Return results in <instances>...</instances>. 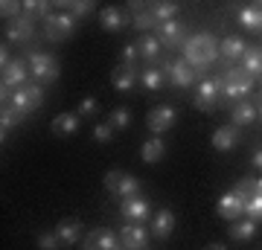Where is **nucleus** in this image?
<instances>
[{
  "label": "nucleus",
  "instance_id": "38",
  "mask_svg": "<svg viewBox=\"0 0 262 250\" xmlns=\"http://www.w3.org/2000/svg\"><path fill=\"white\" fill-rule=\"evenodd\" d=\"M67 9H70V15L79 20V18H88V15L96 9V6L91 3V0H73V3H67Z\"/></svg>",
  "mask_w": 262,
  "mask_h": 250
},
{
  "label": "nucleus",
  "instance_id": "49",
  "mask_svg": "<svg viewBox=\"0 0 262 250\" xmlns=\"http://www.w3.org/2000/svg\"><path fill=\"white\" fill-rule=\"evenodd\" d=\"M256 117L262 120V99H259V105H256Z\"/></svg>",
  "mask_w": 262,
  "mask_h": 250
},
{
  "label": "nucleus",
  "instance_id": "34",
  "mask_svg": "<svg viewBox=\"0 0 262 250\" xmlns=\"http://www.w3.org/2000/svg\"><path fill=\"white\" fill-rule=\"evenodd\" d=\"M24 15H27V18H32V20H35V18L47 20L53 12H50L47 0H27V3H24Z\"/></svg>",
  "mask_w": 262,
  "mask_h": 250
},
{
  "label": "nucleus",
  "instance_id": "35",
  "mask_svg": "<svg viewBox=\"0 0 262 250\" xmlns=\"http://www.w3.org/2000/svg\"><path fill=\"white\" fill-rule=\"evenodd\" d=\"M131 27L137 29V32H143V35H151V32L158 29V20H155V18L149 15V9H143V12H137V15H134Z\"/></svg>",
  "mask_w": 262,
  "mask_h": 250
},
{
  "label": "nucleus",
  "instance_id": "40",
  "mask_svg": "<svg viewBox=\"0 0 262 250\" xmlns=\"http://www.w3.org/2000/svg\"><path fill=\"white\" fill-rule=\"evenodd\" d=\"M245 215H248L251 221H262V195L248 198V204H245Z\"/></svg>",
  "mask_w": 262,
  "mask_h": 250
},
{
  "label": "nucleus",
  "instance_id": "23",
  "mask_svg": "<svg viewBox=\"0 0 262 250\" xmlns=\"http://www.w3.org/2000/svg\"><path fill=\"white\" fill-rule=\"evenodd\" d=\"M146 9H149V15L158 24H166V20H178L175 15H178V3H172V0H155V3H146Z\"/></svg>",
  "mask_w": 262,
  "mask_h": 250
},
{
  "label": "nucleus",
  "instance_id": "3",
  "mask_svg": "<svg viewBox=\"0 0 262 250\" xmlns=\"http://www.w3.org/2000/svg\"><path fill=\"white\" fill-rule=\"evenodd\" d=\"M163 73H166V79L175 87H192V84H198L201 79H204V73H198L195 67L189 64V61H184V58H172V61H163Z\"/></svg>",
  "mask_w": 262,
  "mask_h": 250
},
{
  "label": "nucleus",
  "instance_id": "42",
  "mask_svg": "<svg viewBox=\"0 0 262 250\" xmlns=\"http://www.w3.org/2000/svg\"><path fill=\"white\" fill-rule=\"evenodd\" d=\"M27 93H29V102H32V108H41V105H44V87H41V84H35V82H29L27 84Z\"/></svg>",
  "mask_w": 262,
  "mask_h": 250
},
{
  "label": "nucleus",
  "instance_id": "1",
  "mask_svg": "<svg viewBox=\"0 0 262 250\" xmlns=\"http://www.w3.org/2000/svg\"><path fill=\"white\" fill-rule=\"evenodd\" d=\"M219 44H222V41H215L213 32H195V35H189L187 44H184V61H189L198 73L207 76V70L215 64V58H222Z\"/></svg>",
  "mask_w": 262,
  "mask_h": 250
},
{
  "label": "nucleus",
  "instance_id": "12",
  "mask_svg": "<svg viewBox=\"0 0 262 250\" xmlns=\"http://www.w3.org/2000/svg\"><path fill=\"white\" fill-rule=\"evenodd\" d=\"M84 250H122V239L114 230H105V227L99 230L96 227L84 241Z\"/></svg>",
  "mask_w": 262,
  "mask_h": 250
},
{
  "label": "nucleus",
  "instance_id": "44",
  "mask_svg": "<svg viewBox=\"0 0 262 250\" xmlns=\"http://www.w3.org/2000/svg\"><path fill=\"white\" fill-rule=\"evenodd\" d=\"M120 177H122V172H117V169H111V172H108V175H105V189H108V192H117V184H120Z\"/></svg>",
  "mask_w": 262,
  "mask_h": 250
},
{
  "label": "nucleus",
  "instance_id": "9",
  "mask_svg": "<svg viewBox=\"0 0 262 250\" xmlns=\"http://www.w3.org/2000/svg\"><path fill=\"white\" fill-rule=\"evenodd\" d=\"M120 215L125 218L128 224H146L151 218V204L149 198H143V195H137V198H128V201H122L120 204Z\"/></svg>",
  "mask_w": 262,
  "mask_h": 250
},
{
  "label": "nucleus",
  "instance_id": "26",
  "mask_svg": "<svg viewBox=\"0 0 262 250\" xmlns=\"http://www.w3.org/2000/svg\"><path fill=\"white\" fill-rule=\"evenodd\" d=\"M140 84L146 90H163V87H166V73H163V67H146L140 73Z\"/></svg>",
  "mask_w": 262,
  "mask_h": 250
},
{
  "label": "nucleus",
  "instance_id": "10",
  "mask_svg": "<svg viewBox=\"0 0 262 250\" xmlns=\"http://www.w3.org/2000/svg\"><path fill=\"white\" fill-rule=\"evenodd\" d=\"M175 122H178V111H175L172 105H158V108L149 113L146 125H149V131L155 134V137H160V134H166Z\"/></svg>",
  "mask_w": 262,
  "mask_h": 250
},
{
  "label": "nucleus",
  "instance_id": "25",
  "mask_svg": "<svg viewBox=\"0 0 262 250\" xmlns=\"http://www.w3.org/2000/svg\"><path fill=\"white\" fill-rule=\"evenodd\" d=\"M140 154H143V160H146V163H160V160L166 157V143H163V137L146 140V143H143V148H140Z\"/></svg>",
  "mask_w": 262,
  "mask_h": 250
},
{
  "label": "nucleus",
  "instance_id": "33",
  "mask_svg": "<svg viewBox=\"0 0 262 250\" xmlns=\"http://www.w3.org/2000/svg\"><path fill=\"white\" fill-rule=\"evenodd\" d=\"M9 105L15 108V111H20L24 117H29V113H35V108H32V102H29V93L27 87H18V90L9 93Z\"/></svg>",
  "mask_w": 262,
  "mask_h": 250
},
{
  "label": "nucleus",
  "instance_id": "48",
  "mask_svg": "<svg viewBox=\"0 0 262 250\" xmlns=\"http://www.w3.org/2000/svg\"><path fill=\"white\" fill-rule=\"evenodd\" d=\"M204 250H227L225 244H210V247H204Z\"/></svg>",
  "mask_w": 262,
  "mask_h": 250
},
{
  "label": "nucleus",
  "instance_id": "19",
  "mask_svg": "<svg viewBox=\"0 0 262 250\" xmlns=\"http://www.w3.org/2000/svg\"><path fill=\"white\" fill-rule=\"evenodd\" d=\"M79 125H82V117L64 111V113H58L56 120L50 122V131H53L56 137H73L76 131H79Z\"/></svg>",
  "mask_w": 262,
  "mask_h": 250
},
{
  "label": "nucleus",
  "instance_id": "45",
  "mask_svg": "<svg viewBox=\"0 0 262 250\" xmlns=\"http://www.w3.org/2000/svg\"><path fill=\"white\" fill-rule=\"evenodd\" d=\"M12 61H15V58H12V53L6 50V44H3V50H0V64H3V70H6V67H9Z\"/></svg>",
  "mask_w": 262,
  "mask_h": 250
},
{
  "label": "nucleus",
  "instance_id": "15",
  "mask_svg": "<svg viewBox=\"0 0 262 250\" xmlns=\"http://www.w3.org/2000/svg\"><path fill=\"white\" fill-rule=\"evenodd\" d=\"M236 20L248 32H262V6L259 3H245V6H239L236 9Z\"/></svg>",
  "mask_w": 262,
  "mask_h": 250
},
{
  "label": "nucleus",
  "instance_id": "14",
  "mask_svg": "<svg viewBox=\"0 0 262 250\" xmlns=\"http://www.w3.org/2000/svg\"><path fill=\"white\" fill-rule=\"evenodd\" d=\"M239 140H242V134H239L236 125H222V128L213 131L210 143H213L215 151H233V148L239 146Z\"/></svg>",
  "mask_w": 262,
  "mask_h": 250
},
{
  "label": "nucleus",
  "instance_id": "20",
  "mask_svg": "<svg viewBox=\"0 0 262 250\" xmlns=\"http://www.w3.org/2000/svg\"><path fill=\"white\" fill-rule=\"evenodd\" d=\"M219 53L225 61H242L245 53H248V44H245V38L239 35H227L222 44H219Z\"/></svg>",
  "mask_w": 262,
  "mask_h": 250
},
{
  "label": "nucleus",
  "instance_id": "22",
  "mask_svg": "<svg viewBox=\"0 0 262 250\" xmlns=\"http://www.w3.org/2000/svg\"><path fill=\"white\" fill-rule=\"evenodd\" d=\"M137 53H140V61H146V64H151V61H158L160 53H163V44H160L155 35H140L137 41Z\"/></svg>",
  "mask_w": 262,
  "mask_h": 250
},
{
  "label": "nucleus",
  "instance_id": "46",
  "mask_svg": "<svg viewBox=\"0 0 262 250\" xmlns=\"http://www.w3.org/2000/svg\"><path fill=\"white\" fill-rule=\"evenodd\" d=\"M253 166L262 169V148H256V151H253Z\"/></svg>",
  "mask_w": 262,
  "mask_h": 250
},
{
  "label": "nucleus",
  "instance_id": "18",
  "mask_svg": "<svg viewBox=\"0 0 262 250\" xmlns=\"http://www.w3.org/2000/svg\"><path fill=\"white\" fill-rule=\"evenodd\" d=\"M151 236H155V239H169V236H172V230H175V213H172V210H158V213L151 215Z\"/></svg>",
  "mask_w": 262,
  "mask_h": 250
},
{
  "label": "nucleus",
  "instance_id": "13",
  "mask_svg": "<svg viewBox=\"0 0 262 250\" xmlns=\"http://www.w3.org/2000/svg\"><path fill=\"white\" fill-rule=\"evenodd\" d=\"M6 35H9V41H15V44H27V41L35 38V20L27 18V15L12 18L9 27H6Z\"/></svg>",
  "mask_w": 262,
  "mask_h": 250
},
{
  "label": "nucleus",
  "instance_id": "6",
  "mask_svg": "<svg viewBox=\"0 0 262 250\" xmlns=\"http://www.w3.org/2000/svg\"><path fill=\"white\" fill-rule=\"evenodd\" d=\"M29 84V64L27 58H15L6 70H3V105L9 102V93L18 90V87H27Z\"/></svg>",
  "mask_w": 262,
  "mask_h": 250
},
{
  "label": "nucleus",
  "instance_id": "47",
  "mask_svg": "<svg viewBox=\"0 0 262 250\" xmlns=\"http://www.w3.org/2000/svg\"><path fill=\"white\" fill-rule=\"evenodd\" d=\"M253 195H262V175L253 177Z\"/></svg>",
  "mask_w": 262,
  "mask_h": 250
},
{
  "label": "nucleus",
  "instance_id": "16",
  "mask_svg": "<svg viewBox=\"0 0 262 250\" xmlns=\"http://www.w3.org/2000/svg\"><path fill=\"white\" fill-rule=\"evenodd\" d=\"M137 67H128V64H117L114 67V73H111V84H114V90H120V93H131L134 90V84H137Z\"/></svg>",
  "mask_w": 262,
  "mask_h": 250
},
{
  "label": "nucleus",
  "instance_id": "11",
  "mask_svg": "<svg viewBox=\"0 0 262 250\" xmlns=\"http://www.w3.org/2000/svg\"><path fill=\"white\" fill-rule=\"evenodd\" d=\"M120 239H122V247L125 250H146V244H149V239H151V230L146 224H128L125 221V227L120 230Z\"/></svg>",
  "mask_w": 262,
  "mask_h": 250
},
{
  "label": "nucleus",
  "instance_id": "32",
  "mask_svg": "<svg viewBox=\"0 0 262 250\" xmlns=\"http://www.w3.org/2000/svg\"><path fill=\"white\" fill-rule=\"evenodd\" d=\"M253 236H256V221H251V218L233 221V227H230V239L233 241H251Z\"/></svg>",
  "mask_w": 262,
  "mask_h": 250
},
{
  "label": "nucleus",
  "instance_id": "43",
  "mask_svg": "<svg viewBox=\"0 0 262 250\" xmlns=\"http://www.w3.org/2000/svg\"><path fill=\"white\" fill-rule=\"evenodd\" d=\"M114 134H117V131H114L108 122H99V125L94 128V140H96V143H111Z\"/></svg>",
  "mask_w": 262,
  "mask_h": 250
},
{
  "label": "nucleus",
  "instance_id": "36",
  "mask_svg": "<svg viewBox=\"0 0 262 250\" xmlns=\"http://www.w3.org/2000/svg\"><path fill=\"white\" fill-rule=\"evenodd\" d=\"M108 125H111L114 131H125L131 125V111L128 108H114L111 117H108Z\"/></svg>",
  "mask_w": 262,
  "mask_h": 250
},
{
  "label": "nucleus",
  "instance_id": "29",
  "mask_svg": "<svg viewBox=\"0 0 262 250\" xmlns=\"http://www.w3.org/2000/svg\"><path fill=\"white\" fill-rule=\"evenodd\" d=\"M20 120H24V113H20V111H15L12 105H3V113H0V131H3V134H0V140H3V143H6V137H9V131L15 128V125H18Z\"/></svg>",
  "mask_w": 262,
  "mask_h": 250
},
{
  "label": "nucleus",
  "instance_id": "5",
  "mask_svg": "<svg viewBox=\"0 0 262 250\" xmlns=\"http://www.w3.org/2000/svg\"><path fill=\"white\" fill-rule=\"evenodd\" d=\"M73 32H76V18L70 12H53L44 20V38L53 41V44H64Z\"/></svg>",
  "mask_w": 262,
  "mask_h": 250
},
{
  "label": "nucleus",
  "instance_id": "30",
  "mask_svg": "<svg viewBox=\"0 0 262 250\" xmlns=\"http://www.w3.org/2000/svg\"><path fill=\"white\" fill-rule=\"evenodd\" d=\"M251 90H253V87H245V84H230V82H225V87H222V102H230V105L245 102V99L251 96Z\"/></svg>",
  "mask_w": 262,
  "mask_h": 250
},
{
  "label": "nucleus",
  "instance_id": "27",
  "mask_svg": "<svg viewBox=\"0 0 262 250\" xmlns=\"http://www.w3.org/2000/svg\"><path fill=\"white\" fill-rule=\"evenodd\" d=\"M239 64H242L253 79H259L262 76V47H248V53H245V58Z\"/></svg>",
  "mask_w": 262,
  "mask_h": 250
},
{
  "label": "nucleus",
  "instance_id": "2",
  "mask_svg": "<svg viewBox=\"0 0 262 250\" xmlns=\"http://www.w3.org/2000/svg\"><path fill=\"white\" fill-rule=\"evenodd\" d=\"M27 64H29V76L35 84H53L61 76V61L53 58L50 53H41V50H29L27 56Z\"/></svg>",
  "mask_w": 262,
  "mask_h": 250
},
{
  "label": "nucleus",
  "instance_id": "39",
  "mask_svg": "<svg viewBox=\"0 0 262 250\" xmlns=\"http://www.w3.org/2000/svg\"><path fill=\"white\" fill-rule=\"evenodd\" d=\"M120 64H128V67H137L140 64V53H137V44H125L120 50Z\"/></svg>",
  "mask_w": 262,
  "mask_h": 250
},
{
  "label": "nucleus",
  "instance_id": "21",
  "mask_svg": "<svg viewBox=\"0 0 262 250\" xmlns=\"http://www.w3.org/2000/svg\"><path fill=\"white\" fill-rule=\"evenodd\" d=\"M56 236L64 247H73L76 241L82 239V221H79V218H64V221H58Z\"/></svg>",
  "mask_w": 262,
  "mask_h": 250
},
{
  "label": "nucleus",
  "instance_id": "4",
  "mask_svg": "<svg viewBox=\"0 0 262 250\" xmlns=\"http://www.w3.org/2000/svg\"><path fill=\"white\" fill-rule=\"evenodd\" d=\"M222 87H225V79L222 76H204L195 87V108L198 111L210 113L215 108V102H222Z\"/></svg>",
  "mask_w": 262,
  "mask_h": 250
},
{
  "label": "nucleus",
  "instance_id": "17",
  "mask_svg": "<svg viewBox=\"0 0 262 250\" xmlns=\"http://www.w3.org/2000/svg\"><path fill=\"white\" fill-rule=\"evenodd\" d=\"M134 18H128L122 9H117V6H105L102 12H99V27L108 29V32H120V29H125Z\"/></svg>",
  "mask_w": 262,
  "mask_h": 250
},
{
  "label": "nucleus",
  "instance_id": "28",
  "mask_svg": "<svg viewBox=\"0 0 262 250\" xmlns=\"http://www.w3.org/2000/svg\"><path fill=\"white\" fill-rule=\"evenodd\" d=\"M117 198H120V201H128V198H137V195H140V180H137V177L134 175H122L120 177V184H117Z\"/></svg>",
  "mask_w": 262,
  "mask_h": 250
},
{
  "label": "nucleus",
  "instance_id": "31",
  "mask_svg": "<svg viewBox=\"0 0 262 250\" xmlns=\"http://www.w3.org/2000/svg\"><path fill=\"white\" fill-rule=\"evenodd\" d=\"M222 79H225V82H230V84H245V87H253V82H256V79H253V76L248 73L242 64H230L225 70V76H222Z\"/></svg>",
  "mask_w": 262,
  "mask_h": 250
},
{
  "label": "nucleus",
  "instance_id": "7",
  "mask_svg": "<svg viewBox=\"0 0 262 250\" xmlns=\"http://www.w3.org/2000/svg\"><path fill=\"white\" fill-rule=\"evenodd\" d=\"M155 38H158L166 50H184L189 35H187V27H184L181 20H166V24H158Z\"/></svg>",
  "mask_w": 262,
  "mask_h": 250
},
{
  "label": "nucleus",
  "instance_id": "37",
  "mask_svg": "<svg viewBox=\"0 0 262 250\" xmlns=\"http://www.w3.org/2000/svg\"><path fill=\"white\" fill-rule=\"evenodd\" d=\"M96 111H99V99H96V96H84L82 102H79V108H76V113H79L82 120L96 117Z\"/></svg>",
  "mask_w": 262,
  "mask_h": 250
},
{
  "label": "nucleus",
  "instance_id": "41",
  "mask_svg": "<svg viewBox=\"0 0 262 250\" xmlns=\"http://www.w3.org/2000/svg\"><path fill=\"white\" fill-rule=\"evenodd\" d=\"M58 247H61V241H58L56 230H47L38 236V250H58Z\"/></svg>",
  "mask_w": 262,
  "mask_h": 250
},
{
  "label": "nucleus",
  "instance_id": "24",
  "mask_svg": "<svg viewBox=\"0 0 262 250\" xmlns=\"http://www.w3.org/2000/svg\"><path fill=\"white\" fill-rule=\"evenodd\" d=\"M253 120H256V105H251L248 99H245V102H236L233 108H230V125H236V128H245V125H251Z\"/></svg>",
  "mask_w": 262,
  "mask_h": 250
},
{
  "label": "nucleus",
  "instance_id": "8",
  "mask_svg": "<svg viewBox=\"0 0 262 250\" xmlns=\"http://www.w3.org/2000/svg\"><path fill=\"white\" fill-rule=\"evenodd\" d=\"M245 204H248V198H245L239 189H230L219 198V204H215V213L222 215L225 221H239V215H245Z\"/></svg>",
  "mask_w": 262,
  "mask_h": 250
}]
</instances>
